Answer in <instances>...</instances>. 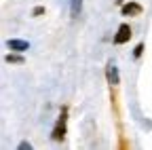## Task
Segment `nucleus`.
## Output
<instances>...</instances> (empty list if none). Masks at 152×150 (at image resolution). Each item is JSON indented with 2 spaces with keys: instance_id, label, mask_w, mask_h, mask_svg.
<instances>
[{
  "instance_id": "39448f33",
  "label": "nucleus",
  "mask_w": 152,
  "mask_h": 150,
  "mask_svg": "<svg viewBox=\"0 0 152 150\" xmlns=\"http://www.w3.org/2000/svg\"><path fill=\"white\" fill-rule=\"evenodd\" d=\"M64 131H66V127H64V116H61V121L57 123V127H55V131H53V138H55V140H61V138H64Z\"/></svg>"
},
{
  "instance_id": "423d86ee",
  "label": "nucleus",
  "mask_w": 152,
  "mask_h": 150,
  "mask_svg": "<svg viewBox=\"0 0 152 150\" xmlns=\"http://www.w3.org/2000/svg\"><path fill=\"white\" fill-rule=\"evenodd\" d=\"M80 7H83V0H72V15L74 17L80 13Z\"/></svg>"
},
{
  "instance_id": "f257e3e1",
  "label": "nucleus",
  "mask_w": 152,
  "mask_h": 150,
  "mask_svg": "<svg viewBox=\"0 0 152 150\" xmlns=\"http://www.w3.org/2000/svg\"><path fill=\"white\" fill-rule=\"evenodd\" d=\"M129 38H131V28H129L127 23H123V26L118 28V34L114 36V42H116V45H123V42H127Z\"/></svg>"
},
{
  "instance_id": "0eeeda50",
  "label": "nucleus",
  "mask_w": 152,
  "mask_h": 150,
  "mask_svg": "<svg viewBox=\"0 0 152 150\" xmlns=\"http://www.w3.org/2000/svg\"><path fill=\"white\" fill-rule=\"evenodd\" d=\"M7 61H13V64H19V61H21V57H15V55H9V57H7Z\"/></svg>"
},
{
  "instance_id": "6e6552de",
  "label": "nucleus",
  "mask_w": 152,
  "mask_h": 150,
  "mask_svg": "<svg viewBox=\"0 0 152 150\" xmlns=\"http://www.w3.org/2000/svg\"><path fill=\"white\" fill-rule=\"evenodd\" d=\"M19 148H21V150H26V148H30V144H28V142H21V144H19Z\"/></svg>"
},
{
  "instance_id": "20e7f679",
  "label": "nucleus",
  "mask_w": 152,
  "mask_h": 150,
  "mask_svg": "<svg viewBox=\"0 0 152 150\" xmlns=\"http://www.w3.org/2000/svg\"><path fill=\"white\" fill-rule=\"evenodd\" d=\"M108 80H110V85H118V74H116V68L112 64L108 66Z\"/></svg>"
},
{
  "instance_id": "7ed1b4c3",
  "label": "nucleus",
  "mask_w": 152,
  "mask_h": 150,
  "mask_svg": "<svg viewBox=\"0 0 152 150\" xmlns=\"http://www.w3.org/2000/svg\"><path fill=\"white\" fill-rule=\"evenodd\" d=\"M140 13H142L140 4H125L123 7V15H140Z\"/></svg>"
},
{
  "instance_id": "f03ea898",
  "label": "nucleus",
  "mask_w": 152,
  "mask_h": 150,
  "mask_svg": "<svg viewBox=\"0 0 152 150\" xmlns=\"http://www.w3.org/2000/svg\"><path fill=\"white\" fill-rule=\"evenodd\" d=\"M9 49L11 51H28L30 45L26 40H9Z\"/></svg>"
}]
</instances>
